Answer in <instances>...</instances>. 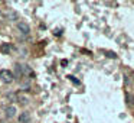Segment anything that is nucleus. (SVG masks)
Instances as JSON below:
<instances>
[{
  "label": "nucleus",
  "mask_w": 134,
  "mask_h": 123,
  "mask_svg": "<svg viewBox=\"0 0 134 123\" xmlns=\"http://www.w3.org/2000/svg\"><path fill=\"white\" fill-rule=\"evenodd\" d=\"M13 78H15V75H13L12 71L9 70H2L0 71V80L3 83H12Z\"/></svg>",
  "instance_id": "nucleus-1"
},
{
  "label": "nucleus",
  "mask_w": 134,
  "mask_h": 123,
  "mask_svg": "<svg viewBox=\"0 0 134 123\" xmlns=\"http://www.w3.org/2000/svg\"><path fill=\"white\" fill-rule=\"evenodd\" d=\"M18 29L20 30L22 33H25V35H27V33L30 32V26L26 23V22H22V20L18 22Z\"/></svg>",
  "instance_id": "nucleus-2"
},
{
  "label": "nucleus",
  "mask_w": 134,
  "mask_h": 123,
  "mask_svg": "<svg viewBox=\"0 0 134 123\" xmlns=\"http://www.w3.org/2000/svg\"><path fill=\"white\" fill-rule=\"evenodd\" d=\"M4 114H6V117H15L16 114V107L15 106H7L6 109H4Z\"/></svg>",
  "instance_id": "nucleus-3"
},
{
  "label": "nucleus",
  "mask_w": 134,
  "mask_h": 123,
  "mask_svg": "<svg viewBox=\"0 0 134 123\" xmlns=\"http://www.w3.org/2000/svg\"><path fill=\"white\" fill-rule=\"evenodd\" d=\"M29 120H30V114L27 111L20 113V116H19V122L20 123H29Z\"/></svg>",
  "instance_id": "nucleus-4"
},
{
  "label": "nucleus",
  "mask_w": 134,
  "mask_h": 123,
  "mask_svg": "<svg viewBox=\"0 0 134 123\" xmlns=\"http://www.w3.org/2000/svg\"><path fill=\"white\" fill-rule=\"evenodd\" d=\"M0 49H2V52H3V54H10V51H12V47H10V44H3Z\"/></svg>",
  "instance_id": "nucleus-5"
},
{
  "label": "nucleus",
  "mask_w": 134,
  "mask_h": 123,
  "mask_svg": "<svg viewBox=\"0 0 134 123\" xmlns=\"http://www.w3.org/2000/svg\"><path fill=\"white\" fill-rule=\"evenodd\" d=\"M22 77V67L19 64H16V74H15V78H20Z\"/></svg>",
  "instance_id": "nucleus-6"
},
{
  "label": "nucleus",
  "mask_w": 134,
  "mask_h": 123,
  "mask_svg": "<svg viewBox=\"0 0 134 123\" xmlns=\"http://www.w3.org/2000/svg\"><path fill=\"white\" fill-rule=\"evenodd\" d=\"M18 100L22 103V104H25V103H27V101H29V99H27L26 96H23V94H19V96H18Z\"/></svg>",
  "instance_id": "nucleus-7"
},
{
  "label": "nucleus",
  "mask_w": 134,
  "mask_h": 123,
  "mask_svg": "<svg viewBox=\"0 0 134 123\" xmlns=\"http://www.w3.org/2000/svg\"><path fill=\"white\" fill-rule=\"evenodd\" d=\"M68 78H69V80H71V81H72V83H74V84H76V85H79V84H81V83H79V81H78V80H76V78H75V77H72V75H69V77H68Z\"/></svg>",
  "instance_id": "nucleus-8"
},
{
  "label": "nucleus",
  "mask_w": 134,
  "mask_h": 123,
  "mask_svg": "<svg viewBox=\"0 0 134 123\" xmlns=\"http://www.w3.org/2000/svg\"><path fill=\"white\" fill-rule=\"evenodd\" d=\"M108 57H110V58H115V55H114V52H108Z\"/></svg>",
  "instance_id": "nucleus-9"
}]
</instances>
